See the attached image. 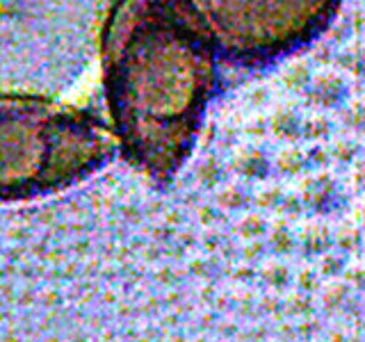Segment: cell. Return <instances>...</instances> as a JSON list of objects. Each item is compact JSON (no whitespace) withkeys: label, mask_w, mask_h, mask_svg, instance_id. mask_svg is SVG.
I'll return each instance as SVG.
<instances>
[{"label":"cell","mask_w":365,"mask_h":342,"mask_svg":"<svg viewBox=\"0 0 365 342\" xmlns=\"http://www.w3.org/2000/svg\"><path fill=\"white\" fill-rule=\"evenodd\" d=\"M222 64L260 68L329 30L342 0H182Z\"/></svg>","instance_id":"obj_3"},{"label":"cell","mask_w":365,"mask_h":342,"mask_svg":"<svg viewBox=\"0 0 365 342\" xmlns=\"http://www.w3.org/2000/svg\"><path fill=\"white\" fill-rule=\"evenodd\" d=\"M103 87L121 155L155 182L187 162L215 96L220 55L182 0H114Z\"/></svg>","instance_id":"obj_1"},{"label":"cell","mask_w":365,"mask_h":342,"mask_svg":"<svg viewBox=\"0 0 365 342\" xmlns=\"http://www.w3.org/2000/svg\"><path fill=\"white\" fill-rule=\"evenodd\" d=\"M114 144L112 130L87 110L0 94V203L76 185L110 162Z\"/></svg>","instance_id":"obj_2"}]
</instances>
